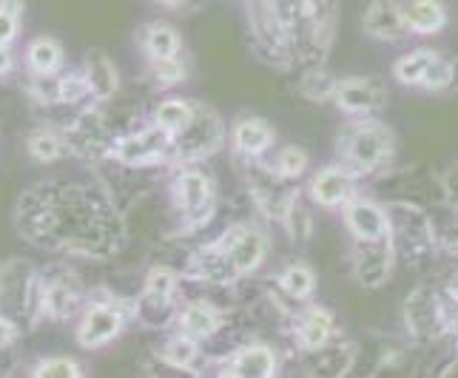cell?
Masks as SVG:
<instances>
[{"label":"cell","instance_id":"6da1fadb","mask_svg":"<svg viewBox=\"0 0 458 378\" xmlns=\"http://www.w3.org/2000/svg\"><path fill=\"white\" fill-rule=\"evenodd\" d=\"M385 211H387L390 239H393V250H396V259L407 262V267L430 265L438 254L430 211L413 199H390L385 205Z\"/></svg>","mask_w":458,"mask_h":378},{"label":"cell","instance_id":"7a4b0ae2","mask_svg":"<svg viewBox=\"0 0 458 378\" xmlns=\"http://www.w3.org/2000/svg\"><path fill=\"white\" fill-rule=\"evenodd\" d=\"M342 163L361 177H382L387 174V165L396 154V134H393L385 122L378 120H365L347 125V131L339 139Z\"/></svg>","mask_w":458,"mask_h":378},{"label":"cell","instance_id":"3957f363","mask_svg":"<svg viewBox=\"0 0 458 378\" xmlns=\"http://www.w3.org/2000/svg\"><path fill=\"white\" fill-rule=\"evenodd\" d=\"M402 324L410 339V348L430 350L447 341V313H445V296L430 281H421L419 288L410 290L404 298Z\"/></svg>","mask_w":458,"mask_h":378},{"label":"cell","instance_id":"277c9868","mask_svg":"<svg viewBox=\"0 0 458 378\" xmlns=\"http://www.w3.org/2000/svg\"><path fill=\"white\" fill-rule=\"evenodd\" d=\"M393 265H396V250L390 233L378 239H353V276L365 290L385 288L393 276Z\"/></svg>","mask_w":458,"mask_h":378},{"label":"cell","instance_id":"5b68a950","mask_svg":"<svg viewBox=\"0 0 458 378\" xmlns=\"http://www.w3.org/2000/svg\"><path fill=\"white\" fill-rule=\"evenodd\" d=\"M334 103L351 117H370L387 105V86L378 77H347L336 83Z\"/></svg>","mask_w":458,"mask_h":378},{"label":"cell","instance_id":"8992f818","mask_svg":"<svg viewBox=\"0 0 458 378\" xmlns=\"http://www.w3.org/2000/svg\"><path fill=\"white\" fill-rule=\"evenodd\" d=\"M356 188H359V177L344 163H339V165L322 168L319 174L310 180L308 191L319 208H344V205L356 197Z\"/></svg>","mask_w":458,"mask_h":378},{"label":"cell","instance_id":"52a82bcc","mask_svg":"<svg viewBox=\"0 0 458 378\" xmlns=\"http://www.w3.org/2000/svg\"><path fill=\"white\" fill-rule=\"evenodd\" d=\"M219 250L228 256L233 273H254L267 254V239H265V233H259L257 228L240 225V228H231L225 233Z\"/></svg>","mask_w":458,"mask_h":378},{"label":"cell","instance_id":"ba28073f","mask_svg":"<svg viewBox=\"0 0 458 378\" xmlns=\"http://www.w3.org/2000/svg\"><path fill=\"white\" fill-rule=\"evenodd\" d=\"M248 182H250V191H254L259 208L267 216H276V219H285L291 202H293V191H288V180L276 174V168L271 165H250L248 171Z\"/></svg>","mask_w":458,"mask_h":378},{"label":"cell","instance_id":"9c48e42d","mask_svg":"<svg viewBox=\"0 0 458 378\" xmlns=\"http://www.w3.org/2000/svg\"><path fill=\"white\" fill-rule=\"evenodd\" d=\"M361 29H365L370 38L385 40V43H396L410 35L399 0H370L365 6V14H361Z\"/></svg>","mask_w":458,"mask_h":378},{"label":"cell","instance_id":"30bf717a","mask_svg":"<svg viewBox=\"0 0 458 378\" xmlns=\"http://www.w3.org/2000/svg\"><path fill=\"white\" fill-rule=\"evenodd\" d=\"M344 225L353 239H378L390 233L385 205L365 197H353L344 205Z\"/></svg>","mask_w":458,"mask_h":378},{"label":"cell","instance_id":"8fae6325","mask_svg":"<svg viewBox=\"0 0 458 378\" xmlns=\"http://www.w3.org/2000/svg\"><path fill=\"white\" fill-rule=\"evenodd\" d=\"M123 330V310L117 305H94L86 310V316L77 330L83 348H100L108 344Z\"/></svg>","mask_w":458,"mask_h":378},{"label":"cell","instance_id":"7c38bea8","mask_svg":"<svg viewBox=\"0 0 458 378\" xmlns=\"http://www.w3.org/2000/svg\"><path fill=\"white\" fill-rule=\"evenodd\" d=\"M359 361V348L353 341H325L322 348L308 353V370L313 375H347Z\"/></svg>","mask_w":458,"mask_h":378},{"label":"cell","instance_id":"4fadbf2b","mask_svg":"<svg viewBox=\"0 0 458 378\" xmlns=\"http://www.w3.org/2000/svg\"><path fill=\"white\" fill-rule=\"evenodd\" d=\"M296 344L302 348L305 353L322 348L325 341L334 339V330H336V322H334V313L327 307H308L305 313H299L296 316Z\"/></svg>","mask_w":458,"mask_h":378},{"label":"cell","instance_id":"5bb4252c","mask_svg":"<svg viewBox=\"0 0 458 378\" xmlns=\"http://www.w3.org/2000/svg\"><path fill=\"white\" fill-rule=\"evenodd\" d=\"M402 14L410 35H438L447 26V9L441 0H407Z\"/></svg>","mask_w":458,"mask_h":378},{"label":"cell","instance_id":"9a60e30c","mask_svg":"<svg viewBox=\"0 0 458 378\" xmlns=\"http://www.w3.org/2000/svg\"><path fill=\"white\" fill-rule=\"evenodd\" d=\"M279 358L271 348L265 344H250V348H242L231 358V365L225 367V375H240V378H271L276 375Z\"/></svg>","mask_w":458,"mask_h":378},{"label":"cell","instance_id":"2e32d148","mask_svg":"<svg viewBox=\"0 0 458 378\" xmlns=\"http://www.w3.org/2000/svg\"><path fill=\"white\" fill-rule=\"evenodd\" d=\"M165 146H168V131H163L160 125H157V129H151V131L123 139V143L117 146V156L129 165H143V163L157 160Z\"/></svg>","mask_w":458,"mask_h":378},{"label":"cell","instance_id":"e0dca14e","mask_svg":"<svg viewBox=\"0 0 458 378\" xmlns=\"http://www.w3.org/2000/svg\"><path fill=\"white\" fill-rule=\"evenodd\" d=\"M177 202L188 216H197L208 208L211 202V182L199 171H182L177 177Z\"/></svg>","mask_w":458,"mask_h":378},{"label":"cell","instance_id":"ac0fdd59","mask_svg":"<svg viewBox=\"0 0 458 378\" xmlns=\"http://www.w3.org/2000/svg\"><path fill=\"white\" fill-rule=\"evenodd\" d=\"M233 146L245 156H259L274 146V129L259 117H245L233 125Z\"/></svg>","mask_w":458,"mask_h":378},{"label":"cell","instance_id":"d6986e66","mask_svg":"<svg viewBox=\"0 0 458 378\" xmlns=\"http://www.w3.org/2000/svg\"><path fill=\"white\" fill-rule=\"evenodd\" d=\"M86 83L89 94H94L98 100H108L117 91V69L103 52H91L86 60Z\"/></svg>","mask_w":458,"mask_h":378},{"label":"cell","instance_id":"ffe728a7","mask_svg":"<svg viewBox=\"0 0 458 378\" xmlns=\"http://www.w3.org/2000/svg\"><path fill=\"white\" fill-rule=\"evenodd\" d=\"M438 57V52L433 49H416L410 52L404 57H399L396 63H393V77L402 83V86H410V88H421L424 77H428L433 60Z\"/></svg>","mask_w":458,"mask_h":378},{"label":"cell","instance_id":"44dd1931","mask_svg":"<svg viewBox=\"0 0 458 378\" xmlns=\"http://www.w3.org/2000/svg\"><path fill=\"white\" fill-rule=\"evenodd\" d=\"M216 327H219V313L202 302L188 305L180 313V330L188 339H205V336H211Z\"/></svg>","mask_w":458,"mask_h":378},{"label":"cell","instance_id":"7402d4cb","mask_svg":"<svg viewBox=\"0 0 458 378\" xmlns=\"http://www.w3.org/2000/svg\"><path fill=\"white\" fill-rule=\"evenodd\" d=\"M279 285L293 298V302H305V298H310L313 290H316V273L310 271L308 265L296 262V265H288L285 271H282Z\"/></svg>","mask_w":458,"mask_h":378},{"label":"cell","instance_id":"603a6c76","mask_svg":"<svg viewBox=\"0 0 458 378\" xmlns=\"http://www.w3.org/2000/svg\"><path fill=\"white\" fill-rule=\"evenodd\" d=\"M336 77L325 71L319 63H316L313 69L305 71L302 83H299V91H302V97L313 100V103H325V100H334V91H336Z\"/></svg>","mask_w":458,"mask_h":378},{"label":"cell","instance_id":"cb8c5ba5","mask_svg":"<svg viewBox=\"0 0 458 378\" xmlns=\"http://www.w3.org/2000/svg\"><path fill=\"white\" fill-rule=\"evenodd\" d=\"M447 208V216L441 219L438 214H430L433 216V228H436V248L438 254H445L450 259H458V211L450 208V205H445Z\"/></svg>","mask_w":458,"mask_h":378},{"label":"cell","instance_id":"d4e9b609","mask_svg":"<svg viewBox=\"0 0 458 378\" xmlns=\"http://www.w3.org/2000/svg\"><path fill=\"white\" fill-rule=\"evenodd\" d=\"M146 52L151 55V60L157 57H174L180 52V35L165 23H154L146 31Z\"/></svg>","mask_w":458,"mask_h":378},{"label":"cell","instance_id":"484cf974","mask_svg":"<svg viewBox=\"0 0 458 378\" xmlns=\"http://www.w3.org/2000/svg\"><path fill=\"white\" fill-rule=\"evenodd\" d=\"M63 60V52L60 46L49 38H38L35 43L29 46V66L31 71L38 74H52Z\"/></svg>","mask_w":458,"mask_h":378},{"label":"cell","instance_id":"4316f807","mask_svg":"<svg viewBox=\"0 0 458 378\" xmlns=\"http://www.w3.org/2000/svg\"><path fill=\"white\" fill-rule=\"evenodd\" d=\"M191 117H194V108L182 100H168L157 108V125L168 134H180L185 125L191 122Z\"/></svg>","mask_w":458,"mask_h":378},{"label":"cell","instance_id":"83f0119b","mask_svg":"<svg viewBox=\"0 0 458 378\" xmlns=\"http://www.w3.org/2000/svg\"><path fill=\"white\" fill-rule=\"evenodd\" d=\"M74 305H77V298H74V293L66 285H49V288H46V293H43V307L55 319L72 316Z\"/></svg>","mask_w":458,"mask_h":378},{"label":"cell","instance_id":"f1b7e54d","mask_svg":"<svg viewBox=\"0 0 458 378\" xmlns=\"http://www.w3.org/2000/svg\"><path fill=\"white\" fill-rule=\"evenodd\" d=\"M308 171V154L299 148V146H288L282 148L279 156H276V174L285 177L288 182L291 180H299Z\"/></svg>","mask_w":458,"mask_h":378},{"label":"cell","instance_id":"f546056e","mask_svg":"<svg viewBox=\"0 0 458 378\" xmlns=\"http://www.w3.org/2000/svg\"><path fill=\"white\" fill-rule=\"evenodd\" d=\"M160 358L168 361L171 367H191V361L197 358V344L188 336H177L160 350Z\"/></svg>","mask_w":458,"mask_h":378},{"label":"cell","instance_id":"4dcf8cb0","mask_svg":"<svg viewBox=\"0 0 458 378\" xmlns=\"http://www.w3.org/2000/svg\"><path fill=\"white\" fill-rule=\"evenodd\" d=\"M282 223L288 225V231H291L293 239H299V242H308V239H310L313 223H310V214L305 211V205L299 202V197H293L291 208H288V214H285V219H282Z\"/></svg>","mask_w":458,"mask_h":378},{"label":"cell","instance_id":"1f68e13d","mask_svg":"<svg viewBox=\"0 0 458 378\" xmlns=\"http://www.w3.org/2000/svg\"><path fill=\"white\" fill-rule=\"evenodd\" d=\"M63 143H60V137L57 134H52V131H40V134H35L29 139V151H31V156L35 160H40V163H52V160H57L60 156V148Z\"/></svg>","mask_w":458,"mask_h":378},{"label":"cell","instance_id":"d6a6232c","mask_svg":"<svg viewBox=\"0 0 458 378\" xmlns=\"http://www.w3.org/2000/svg\"><path fill=\"white\" fill-rule=\"evenodd\" d=\"M171 293H174V276L165 271V267L151 271L148 281H146V298H154L157 305H168Z\"/></svg>","mask_w":458,"mask_h":378},{"label":"cell","instance_id":"836d02e7","mask_svg":"<svg viewBox=\"0 0 458 378\" xmlns=\"http://www.w3.org/2000/svg\"><path fill=\"white\" fill-rule=\"evenodd\" d=\"M35 375L40 378H77L81 375V365H74L72 358H49L35 367Z\"/></svg>","mask_w":458,"mask_h":378},{"label":"cell","instance_id":"e575fe53","mask_svg":"<svg viewBox=\"0 0 458 378\" xmlns=\"http://www.w3.org/2000/svg\"><path fill=\"white\" fill-rule=\"evenodd\" d=\"M86 94H89V83L81 74L63 77V80L57 83V100H63V103H77V100H83Z\"/></svg>","mask_w":458,"mask_h":378},{"label":"cell","instance_id":"d590c367","mask_svg":"<svg viewBox=\"0 0 458 378\" xmlns=\"http://www.w3.org/2000/svg\"><path fill=\"white\" fill-rule=\"evenodd\" d=\"M154 74H157V80H163V83H180V80H185V66L177 60V55H174V57H157L154 60Z\"/></svg>","mask_w":458,"mask_h":378},{"label":"cell","instance_id":"8d00e7d4","mask_svg":"<svg viewBox=\"0 0 458 378\" xmlns=\"http://www.w3.org/2000/svg\"><path fill=\"white\" fill-rule=\"evenodd\" d=\"M438 191H441V202L458 211V163H453L445 174L438 177Z\"/></svg>","mask_w":458,"mask_h":378},{"label":"cell","instance_id":"74e56055","mask_svg":"<svg viewBox=\"0 0 458 378\" xmlns=\"http://www.w3.org/2000/svg\"><path fill=\"white\" fill-rule=\"evenodd\" d=\"M445 313H447V339L453 341V348L458 353V302L445 293Z\"/></svg>","mask_w":458,"mask_h":378},{"label":"cell","instance_id":"f35d334b","mask_svg":"<svg viewBox=\"0 0 458 378\" xmlns=\"http://www.w3.org/2000/svg\"><path fill=\"white\" fill-rule=\"evenodd\" d=\"M14 31H18V14L0 9V46H6L14 38Z\"/></svg>","mask_w":458,"mask_h":378},{"label":"cell","instance_id":"ab89813d","mask_svg":"<svg viewBox=\"0 0 458 378\" xmlns=\"http://www.w3.org/2000/svg\"><path fill=\"white\" fill-rule=\"evenodd\" d=\"M12 336H14L12 324H9L6 319H0V348H4V344H9V341H12Z\"/></svg>","mask_w":458,"mask_h":378},{"label":"cell","instance_id":"60d3db41","mask_svg":"<svg viewBox=\"0 0 458 378\" xmlns=\"http://www.w3.org/2000/svg\"><path fill=\"white\" fill-rule=\"evenodd\" d=\"M12 69V55L6 52V46H0V77Z\"/></svg>","mask_w":458,"mask_h":378},{"label":"cell","instance_id":"b9f144b4","mask_svg":"<svg viewBox=\"0 0 458 378\" xmlns=\"http://www.w3.org/2000/svg\"><path fill=\"white\" fill-rule=\"evenodd\" d=\"M0 9H6V12H12V14H21L23 4H21V0H0Z\"/></svg>","mask_w":458,"mask_h":378},{"label":"cell","instance_id":"7bdbcfd3","mask_svg":"<svg viewBox=\"0 0 458 378\" xmlns=\"http://www.w3.org/2000/svg\"><path fill=\"white\" fill-rule=\"evenodd\" d=\"M445 293L458 302V273H453V276H450V281H447V290H445Z\"/></svg>","mask_w":458,"mask_h":378},{"label":"cell","instance_id":"ee69618b","mask_svg":"<svg viewBox=\"0 0 458 378\" xmlns=\"http://www.w3.org/2000/svg\"><path fill=\"white\" fill-rule=\"evenodd\" d=\"M160 4H163V6H171V9H177V6L185 4V0H160Z\"/></svg>","mask_w":458,"mask_h":378}]
</instances>
